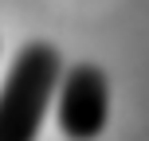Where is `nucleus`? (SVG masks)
<instances>
[{
    "mask_svg": "<svg viewBox=\"0 0 149 141\" xmlns=\"http://www.w3.org/2000/svg\"><path fill=\"white\" fill-rule=\"evenodd\" d=\"M63 78V59L51 43H24L0 86V141H36Z\"/></svg>",
    "mask_w": 149,
    "mask_h": 141,
    "instance_id": "nucleus-1",
    "label": "nucleus"
},
{
    "mask_svg": "<svg viewBox=\"0 0 149 141\" xmlns=\"http://www.w3.org/2000/svg\"><path fill=\"white\" fill-rule=\"evenodd\" d=\"M55 106H59V129L71 141H94L106 129L110 118V82L94 63H74L63 71L59 90H55Z\"/></svg>",
    "mask_w": 149,
    "mask_h": 141,
    "instance_id": "nucleus-2",
    "label": "nucleus"
}]
</instances>
